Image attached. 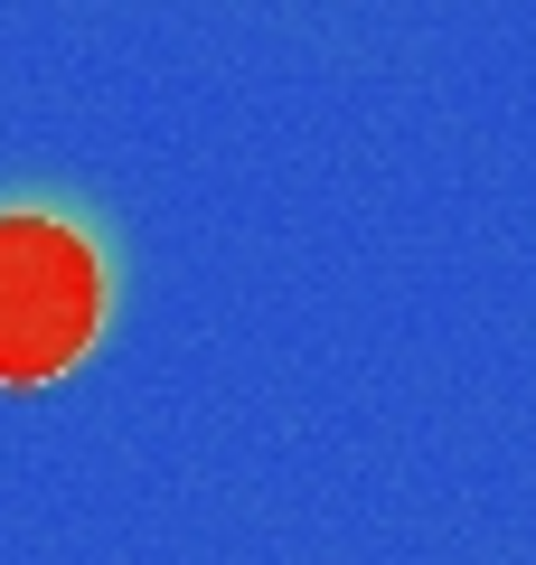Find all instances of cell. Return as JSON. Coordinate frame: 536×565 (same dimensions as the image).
<instances>
[{
	"label": "cell",
	"instance_id": "6da1fadb",
	"mask_svg": "<svg viewBox=\"0 0 536 565\" xmlns=\"http://www.w3.org/2000/svg\"><path fill=\"white\" fill-rule=\"evenodd\" d=\"M104 330V255L47 207H0V386H47Z\"/></svg>",
	"mask_w": 536,
	"mask_h": 565
}]
</instances>
